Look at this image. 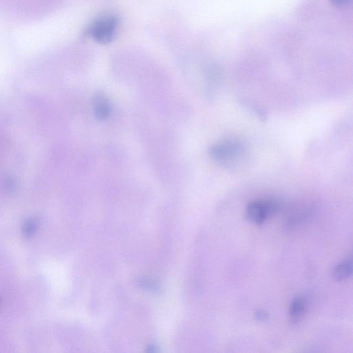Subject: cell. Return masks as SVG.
I'll use <instances>...</instances> for the list:
<instances>
[{
  "instance_id": "obj_1",
  "label": "cell",
  "mask_w": 353,
  "mask_h": 353,
  "mask_svg": "<svg viewBox=\"0 0 353 353\" xmlns=\"http://www.w3.org/2000/svg\"><path fill=\"white\" fill-rule=\"evenodd\" d=\"M246 148L240 141L229 139L214 144L210 156L216 162L226 167H235L246 156Z\"/></svg>"
},
{
  "instance_id": "obj_2",
  "label": "cell",
  "mask_w": 353,
  "mask_h": 353,
  "mask_svg": "<svg viewBox=\"0 0 353 353\" xmlns=\"http://www.w3.org/2000/svg\"><path fill=\"white\" fill-rule=\"evenodd\" d=\"M280 208V204L275 199H257L250 202L246 209V215L250 221L260 225L270 215L275 214Z\"/></svg>"
},
{
  "instance_id": "obj_3",
  "label": "cell",
  "mask_w": 353,
  "mask_h": 353,
  "mask_svg": "<svg viewBox=\"0 0 353 353\" xmlns=\"http://www.w3.org/2000/svg\"><path fill=\"white\" fill-rule=\"evenodd\" d=\"M118 20L113 15H106L99 18L91 27V33L95 40L100 44L111 42L114 37Z\"/></svg>"
},
{
  "instance_id": "obj_4",
  "label": "cell",
  "mask_w": 353,
  "mask_h": 353,
  "mask_svg": "<svg viewBox=\"0 0 353 353\" xmlns=\"http://www.w3.org/2000/svg\"><path fill=\"white\" fill-rule=\"evenodd\" d=\"M94 111L96 118L99 120L108 119L111 113V106L107 97L102 93H98L94 98Z\"/></svg>"
},
{
  "instance_id": "obj_5",
  "label": "cell",
  "mask_w": 353,
  "mask_h": 353,
  "mask_svg": "<svg viewBox=\"0 0 353 353\" xmlns=\"http://www.w3.org/2000/svg\"><path fill=\"white\" fill-rule=\"evenodd\" d=\"M307 308V301L303 296L294 298L289 308L291 321L297 323L304 316Z\"/></svg>"
},
{
  "instance_id": "obj_6",
  "label": "cell",
  "mask_w": 353,
  "mask_h": 353,
  "mask_svg": "<svg viewBox=\"0 0 353 353\" xmlns=\"http://www.w3.org/2000/svg\"><path fill=\"white\" fill-rule=\"evenodd\" d=\"M352 273V259L350 257L335 266L333 271V276L336 280L342 281L351 277Z\"/></svg>"
},
{
  "instance_id": "obj_7",
  "label": "cell",
  "mask_w": 353,
  "mask_h": 353,
  "mask_svg": "<svg viewBox=\"0 0 353 353\" xmlns=\"http://www.w3.org/2000/svg\"><path fill=\"white\" fill-rule=\"evenodd\" d=\"M38 220L35 218H29L22 225V235L26 239H31L35 236L38 229Z\"/></svg>"
},
{
  "instance_id": "obj_8",
  "label": "cell",
  "mask_w": 353,
  "mask_h": 353,
  "mask_svg": "<svg viewBox=\"0 0 353 353\" xmlns=\"http://www.w3.org/2000/svg\"><path fill=\"white\" fill-rule=\"evenodd\" d=\"M256 315L257 320H266L268 318V315L266 314L263 311H258Z\"/></svg>"
},
{
  "instance_id": "obj_9",
  "label": "cell",
  "mask_w": 353,
  "mask_h": 353,
  "mask_svg": "<svg viewBox=\"0 0 353 353\" xmlns=\"http://www.w3.org/2000/svg\"><path fill=\"white\" fill-rule=\"evenodd\" d=\"M334 4L338 5V6H344L348 4L349 0H331Z\"/></svg>"
}]
</instances>
